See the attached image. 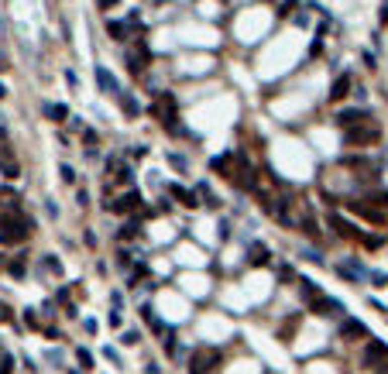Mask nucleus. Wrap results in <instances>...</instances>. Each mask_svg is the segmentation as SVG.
<instances>
[{
    "mask_svg": "<svg viewBox=\"0 0 388 374\" xmlns=\"http://www.w3.org/2000/svg\"><path fill=\"white\" fill-rule=\"evenodd\" d=\"M210 168H213V172H220V175H230V155L213 158V161H210Z\"/></svg>",
    "mask_w": 388,
    "mask_h": 374,
    "instance_id": "nucleus-18",
    "label": "nucleus"
},
{
    "mask_svg": "<svg viewBox=\"0 0 388 374\" xmlns=\"http://www.w3.org/2000/svg\"><path fill=\"white\" fill-rule=\"evenodd\" d=\"M368 330H364V323L361 319H344L340 323V336H364Z\"/></svg>",
    "mask_w": 388,
    "mask_h": 374,
    "instance_id": "nucleus-15",
    "label": "nucleus"
},
{
    "mask_svg": "<svg viewBox=\"0 0 388 374\" xmlns=\"http://www.w3.org/2000/svg\"><path fill=\"white\" fill-rule=\"evenodd\" d=\"M364 120H368V110H357V107L337 114V124H340V127H354V124H364Z\"/></svg>",
    "mask_w": 388,
    "mask_h": 374,
    "instance_id": "nucleus-10",
    "label": "nucleus"
},
{
    "mask_svg": "<svg viewBox=\"0 0 388 374\" xmlns=\"http://www.w3.org/2000/svg\"><path fill=\"white\" fill-rule=\"evenodd\" d=\"M137 340H141V333H137V330H127V333L120 336V343H124V347H134Z\"/></svg>",
    "mask_w": 388,
    "mask_h": 374,
    "instance_id": "nucleus-20",
    "label": "nucleus"
},
{
    "mask_svg": "<svg viewBox=\"0 0 388 374\" xmlns=\"http://www.w3.org/2000/svg\"><path fill=\"white\" fill-rule=\"evenodd\" d=\"M330 227H333V230H340V237H350V240H361V237H364L354 223H347V220L340 217V213H330Z\"/></svg>",
    "mask_w": 388,
    "mask_h": 374,
    "instance_id": "nucleus-9",
    "label": "nucleus"
},
{
    "mask_svg": "<svg viewBox=\"0 0 388 374\" xmlns=\"http://www.w3.org/2000/svg\"><path fill=\"white\" fill-rule=\"evenodd\" d=\"M268 247H265V244H258V240H254L251 244V251H248V261H251L254 268H261V264H268Z\"/></svg>",
    "mask_w": 388,
    "mask_h": 374,
    "instance_id": "nucleus-11",
    "label": "nucleus"
},
{
    "mask_svg": "<svg viewBox=\"0 0 388 374\" xmlns=\"http://www.w3.org/2000/svg\"><path fill=\"white\" fill-rule=\"evenodd\" d=\"M137 230H141L137 223H124V227L117 230V237H120V240H131V237H137Z\"/></svg>",
    "mask_w": 388,
    "mask_h": 374,
    "instance_id": "nucleus-19",
    "label": "nucleus"
},
{
    "mask_svg": "<svg viewBox=\"0 0 388 374\" xmlns=\"http://www.w3.org/2000/svg\"><path fill=\"white\" fill-rule=\"evenodd\" d=\"M131 31V21H107V35H114V41H124Z\"/></svg>",
    "mask_w": 388,
    "mask_h": 374,
    "instance_id": "nucleus-14",
    "label": "nucleus"
},
{
    "mask_svg": "<svg viewBox=\"0 0 388 374\" xmlns=\"http://www.w3.org/2000/svg\"><path fill=\"white\" fill-rule=\"evenodd\" d=\"M350 89H354V76H350V72H340V76L333 79V86H330V93H327V97H330L333 103H337V100H344V97H347Z\"/></svg>",
    "mask_w": 388,
    "mask_h": 374,
    "instance_id": "nucleus-8",
    "label": "nucleus"
},
{
    "mask_svg": "<svg viewBox=\"0 0 388 374\" xmlns=\"http://www.w3.org/2000/svg\"><path fill=\"white\" fill-rule=\"evenodd\" d=\"M7 268H11V275H14V278H24V275H28V271H24V261H11Z\"/></svg>",
    "mask_w": 388,
    "mask_h": 374,
    "instance_id": "nucleus-24",
    "label": "nucleus"
},
{
    "mask_svg": "<svg viewBox=\"0 0 388 374\" xmlns=\"http://www.w3.org/2000/svg\"><path fill=\"white\" fill-rule=\"evenodd\" d=\"M31 234V220L24 217V213H7V217H0V244H21L24 237Z\"/></svg>",
    "mask_w": 388,
    "mask_h": 374,
    "instance_id": "nucleus-1",
    "label": "nucleus"
},
{
    "mask_svg": "<svg viewBox=\"0 0 388 374\" xmlns=\"http://www.w3.org/2000/svg\"><path fill=\"white\" fill-rule=\"evenodd\" d=\"M292 7H295V0H285V4H282V11H278V14H289Z\"/></svg>",
    "mask_w": 388,
    "mask_h": 374,
    "instance_id": "nucleus-32",
    "label": "nucleus"
},
{
    "mask_svg": "<svg viewBox=\"0 0 388 374\" xmlns=\"http://www.w3.org/2000/svg\"><path fill=\"white\" fill-rule=\"evenodd\" d=\"M169 161H172L175 168H182V172H186V158H182V155H169Z\"/></svg>",
    "mask_w": 388,
    "mask_h": 374,
    "instance_id": "nucleus-28",
    "label": "nucleus"
},
{
    "mask_svg": "<svg viewBox=\"0 0 388 374\" xmlns=\"http://www.w3.org/2000/svg\"><path fill=\"white\" fill-rule=\"evenodd\" d=\"M0 357H4V350H0Z\"/></svg>",
    "mask_w": 388,
    "mask_h": 374,
    "instance_id": "nucleus-36",
    "label": "nucleus"
},
{
    "mask_svg": "<svg viewBox=\"0 0 388 374\" xmlns=\"http://www.w3.org/2000/svg\"><path fill=\"white\" fill-rule=\"evenodd\" d=\"M117 178H120V182H131V165H124V168L117 172Z\"/></svg>",
    "mask_w": 388,
    "mask_h": 374,
    "instance_id": "nucleus-29",
    "label": "nucleus"
},
{
    "mask_svg": "<svg viewBox=\"0 0 388 374\" xmlns=\"http://www.w3.org/2000/svg\"><path fill=\"white\" fill-rule=\"evenodd\" d=\"M120 107H124V114H127V117H137V114H141V107H137V100H134V97H127V93L120 97Z\"/></svg>",
    "mask_w": 388,
    "mask_h": 374,
    "instance_id": "nucleus-17",
    "label": "nucleus"
},
{
    "mask_svg": "<svg viewBox=\"0 0 388 374\" xmlns=\"http://www.w3.org/2000/svg\"><path fill=\"white\" fill-rule=\"evenodd\" d=\"M295 285H299V296L306 299V306H309L313 299H320V289H316V282H313V278H299Z\"/></svg>",
    "mask_w": 388,
    "mask_h": 374,
    "instance_id": "nucleus-12",
    "label": "nucleus"
},
{
    "mask_svg": "<svg viewBox=\"0 0 388 374\" xmlns=\"http://www.w3.org/2000/svg\"><path fill=\"white\" fill-rule=\"evenodd\" d=\"M216 360H220V354H216V350H199V354L189 360V374H206V371L216 364Z\"/></svg>",
    "mask_w": 388,
    "mask_h": 374,
    "instance_id": "nucleus-7",
    "label": "nucleus"
},
{
    "mask_svg": "<svg viewBox=\"0 0 388 374\" xmlns=\"http://www.w3.org/2000/svg\"><path fill=\"white\" fill-rule=\"evenodd\" d=\"M76 203H79V206H86V203H90V193H86V189H79V193H76Z\"/></svg>",
    "mask_w": 388,
    "mask_h": 374,
    "instance_id": "nucleus-30",
    "label": "nucleus"
},
{
    "mask_svg": "<svg viewBox=\"0 0 388 374\" xmlns=\"http://www.w3.org/2000/svg\"><path fill=\"white\" fill-rule=\"evenodd\" d=\"M169 196H175L182 206H199V199H196V193H189V189H182V185H169Z\"/></svg>",
    "mask_w": 388,
    "mask_h": 374,
    "instance_id": "nucleus-13",
    "label": "nucleus"
},
{
    "mask_svg": "<svg viewBox=\"0 0 388 374\" xmlns=\"http://www.w3.org/2000/svg\"><path fill=\"white\" fill-rule=\"evenodd\" d=\"M103 357H107V360H114V364H120V357H117V350H110V347L103 350Z\"/></svg>",
    "mask_w": 388,
    "mask_h": 374,
    "instance_id": "nucleus-31",
    "label": "nucleus"
},
{
    "mask_svg": "<svg viewBox=\"0 0 388 374\" xmlns=\"http://www.w3.org/2000/svg\"><path fill=\"white\" fill-rule=\"evenodd\" d=\"M302 257H306V261H313V264H323V254H320V251H313V247H306V251H302Z\"/></svg>",
    "mask_w": 388,
    "mask_h": 374,
    "instance_id": "nucleus-25",
    "label": "nucleus"
},
{
    "mask_svg": "<svg viewBox=\"0 0 388 374\" xmlns=\"http://www.w3.org/2000/svg\"><path fill=\"white\" fill-rule=\"evenodd\" d=\"M97 86H100V93H107V97H124V89H120V82L114 79V72L107 69V65H97Z\"/></svg>",
    "mask_w": 388,
    "mask_h": 374,
    "instance_id": "nucleus-5",
    "label": "nucleus"
},
{
    "mask_svg": "<svg viewBox=\"0 0 388 374\" xmlns=\"http://www.w3.org/2000/svg\"><path fill=\"white\" fill-rule=\"evenodd\" d=\"M0 97H7V89H4V82H0Z\"/></svg>",
    "mask_w": 388,
    "mask_h": 374,
    "instance_id": "nucleus-35",
    "label": "nucleus"
},
{
    "mask_svg": "<svg viewBox=\"0 0 388 374\" xmlns=\"http://www.w3.org/2000/svg\"><path fill=\"white\" fill-rule=\"evenodd\" d=\"M11 371H14V357L4 354V357H0V374H11Z\"/></svg>",
    "mask_w": 388,
    "mask_h": 374,
    "instance_id": "nucleus-22",
    "label": "nucleus"
},
{
    "mask_svg": "<svg viewBox=\"0 0 388 374\" xmlns=\"http://www.w3.org/2000/svg\"><path fill=\"white\" fill-rule=\"evenodd\" d=\"M45 117L55 120V124H62V120L69 117V107H62V103H45Z\"/></svg>",
    "mask_w": 388,
    "mask_h": 374,
    "instance_id": "nucleus-16",
    "label": "nucleus"
},
{
    "mask_svg": "<svg viewBox=\"0 0 388 374\" xmlns=\"http://www.w3.org/2000/svg\"><path fill=\"white\" fill-rule=\"evenodd\" d=\"M0 323H14V309L7 302H0Z\"/></svg>",
    "mask_w": 388,
    "mask_h": 374,
    "instance_id": "nucleus-21",
    "label": "nucleus"
},
{
    "mask_svg": "<svg viewBox=\"0 0 388 374\" xmlns=\"http://www.w3.org/2000/svg\"><path fill=\"white\" fill-rule=\"evenodd\" d=\"M385 360H388V347H385V340H371L368 347L361 350V364H364V367H374V364L381 367Z\"/></svg>",
    "mask_w": 388,
    "mask_h": 374,
    "instance_id": "nucleus-3",
    "label": "nucleus"
},
{
    "mask_svg": "<svg viewBox=\"0 0 388 374\" xmlns=\"http://www.w3.org/2000/svg\"><path fill=\"white\" fill-rule=\"evenodd\" d=\"M144 206V196L137 193V189H131L124 199H117V203H107V210L110 213H117V217H124V213H131V210H141Z\"/></svg>",
    "mask_w": 388,
    "mask_h": 374,
    "instance_id": "nucleus-4",
    "label": "nucleus"
},
{
    "mask_svg": "<svg viewBox=\"0 0 388 374\" xmlns=\"http://www.w3.org/2000/svg\"><path fill=\"white\" fill-rule=\"evenodd\" d=\"M62 178H65V182H76V172H72V165H62Z\"/></svg>",
    "mask_w": 388,
    "mask_h": 374,
    "instance_id": "nucleus-27",
    "label": "nucleus"
},
{
    "mask_svg": "<svg viewBox=\"0 0 388 374\" xmlns=\"http://www.w3.org/2000/svg\"><path fill=\"white\" fill-rule=\"evenodd\" d=\"M24 323H28L31 330H38V316H35V309H24Z\"/></svg>",
    "mask_w": 388,
    "mask_h": 374,
    "instance_id": "nucleus-26",
    "label": "nucleus"
},
{
    "mask_svg": "<svg viewBox=\"0 0 388 374\" xmlns=\"http://www.w3.org/2000/svg\"><path fill=\"white\" fill-rule=\"evenodd\" d=\"M117 0H100V7H103V11H107V7H114Z\"/></svg>",
    "mask_w": 388,
    "mask_h": 374,
    "instance_id": "nucleus-33",
    "label": "nucleus"
},
{
    "mask_svg": "<svg viewBox=\"0 0 388 374\" xmlns=\"http://www.w3.org/2000/svg\"><path fill=\"white\" fill-rule=\"evenodd\" d=\"M309 313H316V316H344V302L340 299H327V296H320V299H313L309 302Z\"/></svg>",
    "mask_w": 388,
    "mask_h": 374,
    "instance_id": "nucleus-6",
    "label": "nucleus"
},
{
    "mask_svg": "<svg viewBox=\"0 0 388 374\" xmlns=\"http://www.w3.org/2000/svg\"><path fill=\"white\" fill-rule=\"evenodd\" d=\"M378 141H381V127L371 124V120L354 124V127L344 131V144H347V148H371V144H378Z\"/></svg>",
    "mask_w": 388,
    "mask_h": 374,
    "instance_id": "nucleus-2",
    "label": "nucleus"
},
{
    "mask_svg": "<svg viewBox=\"0 0 388 374\" xmlns=\"http://www.w3.org/2000/svg\"><path fill=\"white\" fill-rule=\"evenodd\" d=\"M76 357H79V364H83V367H93V354H90V350H83V347H79Z\"/></svg>",
    "mask_w": 388,
    "mask_h": 374,
    "instance_id": "nucleus-23",
    "label": "nucleus"
},
{
    "mask_svg": "<svg viewBox=\"0 0 388 374\" xmlns=\"http://www.w3.org/2000/svg\"><path fill=\"white\" fill-rule=\"evenodd\" d=\"M148 374H162V371H158V364H148Z\"/></svg>",
    "mask_w": 388,
    "mask_h": 374,
    "instance_id": "nucleus-34",
    "label": "nucleus"
}]
</instances>
